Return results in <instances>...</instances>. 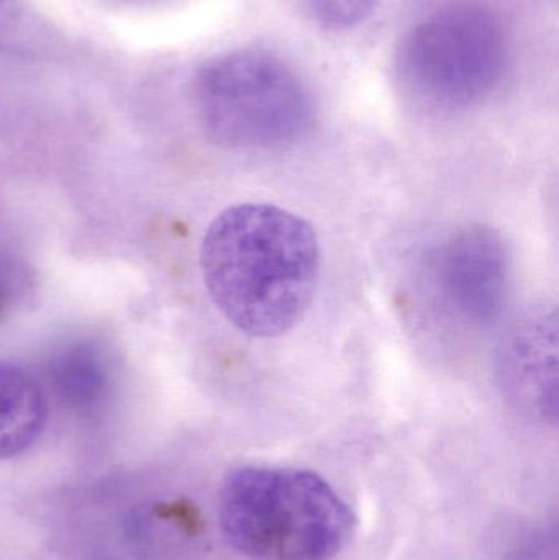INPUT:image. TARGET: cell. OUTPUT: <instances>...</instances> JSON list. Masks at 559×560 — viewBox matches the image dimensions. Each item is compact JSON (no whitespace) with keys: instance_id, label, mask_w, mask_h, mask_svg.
<instances>
[{"instance_id":"cell-3","label":"cell","mask_w":559,"mask_h":560,"mask_svg":"<svg viewBox=\"0 0 559 560\" xmlns=\"http://www.w3.org/2000/svg\"><path fill=\"white\" fill-rule=\"evenodd\" d=\"M193 95L200 127L226 150L295 147L308 137L317 117L304 79L265 49H235L203 62Z\"/></svg>"},{"instance_id":"cell-7","label":"cell","mask_w":559,"mask_h":560,"mask_svg":"<svg viewBox=\"0 0 559 560\" xmlns=\"http://www.w3.org/2000/svg\"><path fill=\"white\" fill-rule=\"evenodd\" d=\"M48 405L32 374L0 361V460L28 450L45 428Z\"/></svg>"},{"instance_id":"cell-5","label":"cell","mask_w":559,"mask_h":560,"mask_svg":"<svg viewBox=\"0 0 559 560\" xmlns=\"http://www.w3.org/2000/svg\"><path fill=\"white\" fill-rule=\"evenodd\" d=\"M511 271L504 236L492 226L469 223L443 236L430 252V295L446 319L479 331L504 312Z\"/></svg>"},{"instance_id":"cell-10","label":"cell","mask_w":559,"mask_h":560,"mask_svg":"<svg viewBox=\"0 0 559 560\" xmlns=\"http://www.w3.org/2000/svg\"><path fill=\"white\" fill-rule=\"evenodd\" d=\"M0 2H2V0H0Z\"/></svg>"},{"instance_id":"cell-9","label":"cell","mask_w":559,"mask_h":560,"mask_svg":"<svg viewBox=\"0 0 559 560\" xmlns=\"http://www.w3.org/2000/svg\"><path fill=\"white\" fill-rule=\"evenodd\" d=\"M377 2L380 0H301L308 16L330 32L360 25L373 13Z\"/></svg>"},{"instance_id":"cell-2","label":"cell","mask_w":559,"mask_h":560,"mask_svg":"<svg viewBox=\"0 0 559 560\" xmlns=\"http://www.w3.org/2000/svg\"><path fill=\"white\" fill-rule=\"evenodd\" d=\"M229 545L253 560H330L357 529V516L318 474L284 467H240L219 499Z\"/></svg>"},{"instance_id":"cell-4","label":"cell","mask_w":559,"mask_h":560,"mask_svg":"<svg viewBox=\"0 0 559 560\" xmlns=\"http://www.w3.org/2000/svg\"><path fill=\"white\" fill-rule=\"evenodd\" d=\"M508 65L498 13L479 0H449L404 33L394 74L410 101L432 110L471 107L492 94Z\"/></svg>"},{"instance_id":"cell-1","label":"cell","mask_w":559,"mask_h":560,"mask_svg":"<svg viewBox=\"0 0 559 560\" xmlns=\"http://www.w3.org/2000/svg\"><path fill=\"white\" fill-rule=\"evenodd\" d=\"M210 299L253 338H278L304 318L321 278L314 226L272 203L229 207L216 217L200 248Z\"/></svg>"},{"instance_id":"cell-8","label":"cell","mask_w":559,"mask_h":560,"mask_svg":"<svg viewBox=\"0 0 559 560\" xmlns=\"http://www.w3.org/2000/svg\"><path fill=\"white\" fill-rule=\"evenodd\" d=\"M53 387L72 407H92L108 387L104 358L92 346H74L62 352L51 368Z\"/></svg>"},{"instance_id":"cell-6","label":"cell","mask_w":559,"mask_h":560,"mask_svg":"<svg viewBox=\"0 0 559 560\" xmlns=\"http://www.w3.org/2000/svg\"><path fill=\"white\" fill-rule=\"evenodd\" d=\"M498 377L519 410L544 423L558 417L557 308L538 306L515 319L498 352Z\"/></svg>"}]
</instances>
